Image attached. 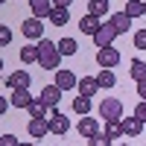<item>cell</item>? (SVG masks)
<instances>
[{"instance_id":"obj_8","label":"cell","mask_w":146,"mask_h":146,"mask_svg":"<svg viewBox=\"0 0 146 146\" xmlns=\"http://www.w3.org/2000/svg\"><path fill=\"white\" fill-rule=\"evenodd\" d=\"M32 85V76H29V70H15V73H9L6 76V88H29Z\"/></svg>"},{"instance_id":"obj_25","label":"cell","mask_w":146,"mask_h":146,"mask_svg":"<svg viewBox=\"0 0 146 146\" xmlns=\"http://www.w3.org/2000/svg\"><path fill=\"white\" fill-rule=\"evenodd\" d=\"M21 62L23 64H35V62H38V44H27V47H23V50H21Z\"/></svg>"},{"instance_id":"obj_35","label":"cell","mask_w":146,"mask_h":146,"mask_svg":"<svg viewBox=\"0 0 146 146\" xmlns=\"http://www.w3.org/2000/svg\"><path fill=\"white\" fill-rule=\"evenodd\" d=\"M70 3H73V0H53V6H64V9H67Z\"/></svg>"},{"instance_id":"obj_39","label":"cell","mask_w":146,"mask_h":146,"mask_svg":"<svg viewBox=\"0 0 146 146\" xmlns=\"http://www.w3.org/2000/svg\"><path fill=\"white\" fill-rule=\"evenodd\" d=\"M3 3H6V0H0V6H3Z\"/></svg>"},{"instance_id":"obj_37","label":"cell","mask_w":146,"mask_h":146,"mask_svg":"<svg viewBox=\"0 0 146 146\" xmlns=\"http://www.w3.org/2000/svg\"><path fill=\"white\" fill-rule=\"evenodd\" d=\"M0 70H3V58H0Z\"/></svg>"},{"instance_id":"obj_29","label":"cell","mask_w":146,"mask_h":146,"mask_svg":"<svg viewBox=\"0 0 146 146\" xmlns=\"http://www.w3.org/2000/svg\"><path fill=\"white\" fill-rule=\"evenodd\" d=\"M135 47H137V50H146V29L135 32Z\"/></svg>"},{"instance_id":"obj_6","label":"cell","mask_w":146,"mask_h":146,"mask_svg":"<svg viewBox=\"0 0 146 146\" xmlns=\"http://www.w3.org/2000/svg\"><path fill=\"white\" fill-rule=\"evenodd\" d=\"M96 64L100 67H114V64H120V50L111 44V47H100L96 50Z\"/></svg>"},{"instance_id":"obj_11","label":"cell","mask_w":146,"mask_h":146,"mask_svg":"<svg viewBox=\"0 0 146 146\" xmlns=\"http://www.w3.org/2000/svg\"><path fill=\"white\" fill-rule=\"evenodd\" d=\"M38 100H44L47 108H56L58 102H62V88H58V85H44V91H41Z\"/></svg>"},{"instance_id":"obj_13","label":"cell","mask_w":146,"mask_h":146,"mask_svg":"<svg viewBox=\"0 0 146 146\" xmlns=\"http://www.w3.org/2000/svg\"><path fill=\"white\" fill-rule=\"evenodd\" d=\"M76 131H79L82 137H94L96 131H100V123H96V117H88V114H85L79 123H76Z\"/></svg>"},{"instance_id":"obj_12","label":"cell","mask_w":146,"mask_h":146,"mask_svg":"<svg viewBox=\"0 0 146 146\" xmlns=\"http://www.w3.org/2000/svg\"><path fill=\"white\" fill-rule=\"evenodd\" d=\"M29 102H32L29 88H15L12 96H9V105H12V108H29Z\"/></svg>"},{"instance_id":"obj_22","label":"cell","mask_w":146,"mask_h":146,"mask_svg":"<svg viewBox=\"0 0 146 146\" xmlns=\"http://www.w3.org/2000/svg\"><path fill=\"white\" fill-rule=\"evenodd\" d=\"M129 73H131V79H135V82H143V79H146V62L135 58V62L129 64Z\"/></svg>"},{"instance_id":"obj_38","label":"cell","mask_w":146,"mask_h":146,"mask_svg":"<svg viewBox=\"0 0 146 146\" xmlns=\"http://www.w3.org/2000/svg\"><path fill=\"white\" fill-rule=\"evenodd\" d=\"M143 15H146V3H143Z\"/></svg>"},{"instance_id":"obj_32","label":"cell","mask_w":146,"mask_h":146,"mask_svg":"<svg viewBox=\"0 0 146 146\" xmlns=\"http://www.w3.org/2000/svg\"><path fill=\"white\" fill-rule=\"evenodd\" d=\"M135 117L146 123V100H140V102H137V108H135Z\"/></svg>"},{"instance_id":"obj_40","label":"cell","mask_w":146,"mask_h":146,"mask_svg":"<svg viewBox=\"0 0 146 146\" xmlns=\"http://www.w3.org/2000/svg\"><path fill=\"white\" fill-rule=\"evenodd\" d=\"M120 146H129V143H120Z\"/></svg>"},{"instance_id":"obj_26","label":"cell","mask_w":146,"mask_h":146,"mask_svg":"<svg viewBox=\"0 0 146 146\" xmlns=\"http://www.w3.org/2000/svg\"><path fill=\"white\" fill-rule=\"evenodd\" d=\"M123 12H126L129 18H143V0H129Z\"/></svg>"},{"instance_id":"obj_20","label":"cell","mask_w":146,"mask_h":146,"mask_svg":"<svg viewBox=\"0 0 146 146\" xmlns=\"http://www.w3.org/2000/svg\"><path fill=\"white\" fill-rule=\"evenodd\" d=\"M56 44H58V53H62V56H76L79 53L76 38H62V41H56Z\"/></svg>"},{"instance_id":"obj_15","label":"cell","mask_w":146,"mask_h":146,"mask_svg":"<svg viewBox=\"0 0 146 146\" xmlns=\"http://www.w3.org/2000/svg\"><path fill=\"white\" fill-rule=\"evenodd\" d=\"M29 9L35 18H50L53 12V0H29Z\"/></svg>"},{"instance_id":"obj_3","label":"cell","mask_w":146,"mask_h":146,"mask_svg":"<svg viewBox=\"0 0 146 146\" xmlns=\"http://www.w3.org/2000/svg\"><path fill=\"white\" fill-rule=\"evenodd\" d=\"M21 32L23 35H27V41H41L44 38V23H41V18H27V21H23L21 23Z\"/></svg>"},{"instance_id":"obj_28","label":"cell","mask_w":146,"mask_h":146,"mask_svg":"<svg viewBox=\"0 0 146 146\" xmlns=\"http://www.w3.org/2000/svg\"><path fill=\"white\" fill-rule=\"evenodd\" d=\"M88 146H111V137H108L105 131H102V135H100V131H96L94 137H88Z\"/></svg>"},{"instance_id":"obj_16","label":"cell","mask_w":146,"mask_h":146,"mask_svg":"<svg viewBox=\"0 0 146 146\" xmlns=\"http://www.w3.org/2000/svg\"><path fill=\"white\" fill-rule=\"evenodd\" d=\"M56 85L62 91H70V88H76V76L70 70H56Z\"/></svg>"},{"instance_id":"obj_5","label":"cell","mask_w":146,"mask_h":146,"mask_svg":"<svg viewBox=\"0 0 146 146\" xmlns=\"http://www.w3.org/2000/svg\"><path fill=\"white\" fill-rule=\"evenodd\" d=\"M47 123H50L53 135H67L70 131V117H64L58 108H53V114H47Z\"/></svg>"},{"instance_id":"obj_27","label":"cell","mask_w":146,"mask_h":146,"mask_svg":"<svg viewBox=\"0 0 146 146\" xmlns=\"http://www.w3.org/2000/svg\"><path fill=\"white\" fill-rule=\"evenodd\" d=\"M27 111H29V117H47V105H44V100H32Z\"/></svg>"},{"instance_id":"obj_31","label":"cell","mask_w":146,"mask_h":146,"mask_svg":"<svg viewBox=\"0 0 146 146\" xmlns=\"http://www.w3.org/2000/svg\"><path fill=\"white\" fill-rule=\"evenodd\" d=\"M21 140L15 137V135H0V146H18Z\"/></svg>"},{"instance_id":"obj_23","label":"cell","mask_w":146,"mask_h":146,"mask_svg":"<svg viewBox=\"0 0 146 146\" xmlns=\"http://www.w3.org/2000/svg\"><path fill=\"white\" fill-rule=\"evenodd\" d=\"M105 135L111 137V140H120V137L126 135V131H123V123H120V120H108V123H105Z\"/></svg>"},{"instance_id":"obj_30","label":"cell","mask_w":146,"mask_h":146,"mask_svg":"<svg viewBox=\"0 0 146 146\" xmlns=\"http://www.w3.org/2000/svg\"><path fill=\"white\" fill-rule=\"evenodd\" d=\"M12 41V29L9 27H3V23H0V47H6Z\"/></svg>"},{"instance_id":"obj_21","label":"cell","mask_w":146,"mask_h":146,"mask_svg":"<svg viewBox=\"0 0 146 146\" xmlns=\"http://www.w3.org/2000/svg\"><path fill=\"white\" fill-rule=\"evenodd\" d=\"M73 111H76L79 117H85V114H88L91 111V96H73Z\"/></svg>"},{"instance_id":"obj_33","label":"cell","mask_w":146,"mask_h":146,"mask_svg":"<svg viewBox=\"0 0 146 146\" xmlns=\"http://www.w3.org/2000/svg\"><path fill=\"white\" fill-rule=\"evenodd\" d=\"M137 96H140V100H146V79L137 82Z\"/></svg>"},{"instance_id":"obj_24","label":"cell","mask_w":146,"mask_h":146,"mask_svg":"<svg viewBox=\"0 0 146 146\" xmlns=\"http://www.w3.org/2000/svg\"><path fill=\"white\" fill-rule=\"evenodd\" d=\"M88 12L96 18H105L108 15V0H88Z\"/></svg>"},{"instance_id":"obj_17","label":"cell","mask_w":146,"mask_h":146,"mask_svg":"<svg viewBox=\"0 0 146 146\" xmlns=\"http://www.w3.org/2000/svg\"><path fill=\"white\" fill-rule=\"evenodd\" d=\"M50 23H53V27H64V23H70V12H67L64 6H53V12H50Z\"/></svg>"},{"instance_id":"obj_19","label":"cell","mask_w":146,"mask_h":146,"mask_svg":"<svg viewBox=\"0 0 146 146\" xmlns=\"http://www.w3.org/2000/svg\"><path fill=\"white\" fill-rule=\"evenodd\" d=\"M96 82H100V88H114V85H117V76L111 73V67H100Z\"/></svg>"},{"instance_id":"obj_1","label":"cell","mask_w":146,"mask_h":146,"mask_svg":"<svg viewBox=\"0 0 146 146\" xmlns=\"http://www.w3.org/2000/svg\"><path fill=\"white\" fill-rule=\"evenodd\" d=\"M38 64L44 70H58V64H62V53H58V44L41 38L38 41Z\"/></svg>"},{"instance_id":"obj_36","label":"cell","mask_w":146,"mask_h":146,"mask_svg":"<svg viewBox=\"0 0 146 146\" xmlns=\"http://www.w3.org/2000/svg\"><path fill=\"white\" fill-rule=\"evenodd\" d=\"M18 146H35V143H29V140H21V143H18Z\"/></svg>"},{"instance_id":"obj_2","label":"cell","mask_w":146,"mask_h":146,"mask_svg":"<svg viewBox=\"0 0 146 146\" xmlns=\"http://www.w3.org/2000/svg\"><path fill=\"white\" fill-rule=\"evenodd\" d=\"M100 117L105 120V123H108V120H120V117H123V102H120L117 96L102 100V102H100Z\"/></svg>"},{"instance_id":"obj_4","label":"cell","mask_w":146,"mask_h":146,"mask_svg":"<svg viewBox=\"0 0 146 146\" xmlns=\"http://www.w3.org/2000/svg\"><path fill=\"white\" fill-rule=\"evenodd\" d=\"M117 35H120V32L114 29V23H111V21H108V23H102V27L96 29V35H94V44H96V50H100V47H111Z\"/></svg>"},{"instance_id":"obj_18","label":"cell","mask_w":146,"mask_h":146,"mask_svg":"<svg viewBox=\"0 0 146 146\" xmlns=\"http://www.w3.org/2000/svg\"><path fill=\"white\" fill-rule=\"evenodd\" d=\"M111 23H114V29H117L120 35L131 29V18L126 15V12H114V15H111Z\"/></svg>"},{"instance_id":"obj_7","label":"cell","mask_w":146,"mask_h":146,"mask_svg":"<svg viewBox=\"0 0 146 146\" xmlns=\"http://www.w3.org/2000/svg\"><path fill=\"white\" fill-rule=\"evenodd\" d=\"M27 129H29V137H35V140H41L44 135H50V123H47V117H29Z\"/></svg>"},{"instance_id":"obj_34","label":"cell","mask_w":146,"mask_h":146,"mask_svg":"<svg viewBox=\"0 0 146 146\" xmlns=\"http://www.w3.org/2000/svg\"><path fill=\"white\" fill-rule=\"evenodd\" d=\"M6 108H9V102H6V96H0V117L6 114Z\"/></svg>"},{"instance_id":"obj_9","label":"cell","mask_w":146,"mask_h":146,"mask_svg":"<svg viewBox=\"0 0 146 146\" xmlns=\"http://www.w3.org/2000/svg\"><path fill=\"white\" fill-rule=\"evenodd\" d=\"M100 27H102V18H96V15H91V12H88V15H82V18H79V32H85V35H91V38L96 35V29H100Z\"/></svg>"},{"instance_id":"obj_10","label":"cell","mask_w":146,"mask_h":146,"mask_svg":"<svg viewBox=\"0 0 146 146\" xmlns=\"http://www.w3.org/2000/svg\"><path fill=\"white\" fill-rule=\"evenodd\" d=\"M76 91H79L82 96H91V100H94V96L100 94V82H96V76H82V79L76 82Z\"/></svg>"},{"instance_id":"obj_14","label":"cell","mask_w":146,"mask_h":146,"mask_svg":"<svg viewBox=\"0 0 146 146\" xmlns=\"http://www.w3.org/2000/svg\"><path fill=\"white\" fill-rule=\"evenodd\" d=\"M120 123H123V131H126L129 137H137L140 131H143V120H137L135 114H131V117H120Z\"/></svg>"}]
</instances>
